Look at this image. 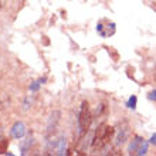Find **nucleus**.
I'll use <instances>...</instances> for the list:
<instances>
[{"label":"nucleus","instance_id":"1","mask_svg":"<svg viewBox=\"0 0 156 156\" xmlns=\"http://www.w3.org/2000/svg\"><path fill=\"white\" fill-rule=\"evenodd\" d=\"M114 135H115V128L108 126L105 123H101L97 128L94 139H92V146H91L92 152H97V151H101L102 148H105Z\"/></svg>","mask_w":156,"mask_h":156},{"label":"nucleus","instance_id":"2","mask_svg":"<svg viewBox=\"0 0 156 156\" xmlns=\"http://www.w3.org/2000/svg\"><path fill=\"white\" fill-rule=\"evenodd\" d=\"M91 122H92V115L90 111V104L84 101L81 104V109H80V115H78V129H80V138L84 136L88 132Z\"/></svg>","mask_w":156,"mask_h":156},{"label":"nucleus","instance_id":"3","mask_svg":"<svg viewBox=\"0 0 156 156\" xmlns=\"http://www.w3.org/2000/svg\"><path fill=\"white\" fill-rule=\"evenodd\" d=\"M60 118H61V112L60 111L51 112V115H50V118H48V122H47V136L55 133L58 122H60Z\"/></svg>","mask_w":156,"mask_h":156},{"label":"nucleus","instance_id":"4","mask_svg":"<svg viewBox=\"0 0 156 156\" xmlns=\"http://www.w3.org/2000/svg\"><path fill=\"white\" fill-rule=\"evenodd\" d=\"M97 31H98L102 37H109V36H112V34L115 33V23L107 20V26L104 27L102 23L99 21L98 26H97Z\"/></svg>","mask_w":156,"mask_h":156},{"label":"nucleus","instance_id":"5","mask_svg":"<svg viewBox=\"0 0 156 156\" xmlns=\"http://www.w3.org/2000/svg\"><path fill=\"white\" fill-rule=\"evenodd\" d=\"M128 136H129V126L126 123H122L118 129V133H116V139H115V144L118 146L123 145L125 142L128 140Z\"/></svg>","mask_w":156,"mask_h":156},{"label":"nucleus","instance_id":"6","mask_svg":"<svg viewBox=\"0 0 156 156\" xmlns=\"http://www.w3.org/2000/svg\"><path fill=\"white\" fill-rule=\"evenodd\" d=\"M26 135V125L20 121H17L12 126V136L14 139H21Z\"/></svg>","mask_w":156,"mask_h":156},{"label":"nucleus","instance_id":"7","mask_svg":"<svg viewBox=\"0 0 156 156\" xmlns=\"http://www.w3.org/2000/svg\"><path fill=\"white\" fill-rule=\"evenodd\" d=\"M144 138L139 135L133 136V139H132V142L129 144V148H128V153L129 155H136V152H138V149H139V146L142 145V142H144Z\"/></svg>","mask_w":156,"mask_h":156},{"label":"nucleus","instance_id":"8","mask_svg":"<svg viewBox=\"0 0 156 156\" xmlns=\"http://www.w3.org/2000/svg\"><path fill=\"white\" fill-rule=\"evenodd\" d=\"M66 148H67V140L66 138H61L55 142V149H57V155H64L66 153Z\"/></svg>","mask_w":156,"mask_h":156},{"label":"nucleus","instance_id":"9","mask_svg":"<svg viewBox=\"0 0 156 156\" xmlns=\"http://www.w3.org/2000/svg\"><path fill=\"white\" fill-rule=\"evenodd\" d=\"M7 148H9V139L4 136H0V155L7 153Z\"/></svg>","mask_w":156,"mask_h":156},{"label":"nucleus","instance_id":"10","mask_svg":"<svg viewBox=\"0 0 156 156\" xmlns=\"http://www.w3.org/2000/svg\"><path fill=\"white\" fill-rule=\"evenodd\" d=\"M33 144H34V138H33V136H29V138L26 139V142L23 144V146H21V153L24 155V153L27 152V149H29Z\"/></svg>","mask_w":156,"mask_h":156},{"label":"nucleus","instance_id":"11","mask_svg":"<svg viewBox=\"0 0 156 156\" xmlns=\"http://www.w3.org/2000/svg\"><path fill=\"white\" fill-rule=\"evenodd\" d=\"M148 142H142V145L139 146V149H138V152H136V155H139V156H142V155H146L148 153Z\"/></svg>","mask_w":156,"mask_h":156},{"label":"nucleus","instance_id":"12","mask_svg":"<svg viewBox=\"0 0 156 156\" xmlns=\"http://www.w3.org/2000/svg\"><path fill=\"white\" fill-rule=\"evenodd\" d=\"M136 102H138V98H136V95H132L131 98L128 99L126 107L129 108V109H135V108H136Z\"/></svg>","mask_w":156,"mask_h":156},{"label":"nucleus","instance_id":"13","mask_svg":"<svg viewBox=\"0 0 156 156\" xmlns=\"http://www.w3.org/2000/svg\"><path fill=\"white\" fill-rule=\"evenodd\" d=\"M40 82L38 81H36V82H33L31 85H30V91H38V88H40Z\"/></svg>","mask_w":156,"mask_h":156},{"label":"nucleus","instance_id":"14","mask_svg":"<svg viewBox=\"0 0 156 156\" xmlns=\"http://www.w3.org/2000/svg\"><path fill=\"white\" fill-rule=\"evenodd\" d=\"M149 99H152V101H156V90H153V91H151L149 92Z\"/></svg>","mask_w":156,"mask_h":156},{"label":"nucleus","instance_id":"15","mask_svg":"<svg viewBox=\"0 0 156 156\" xmlns=\"http://www.w3.org/2000/svg\"><path fill=\"white\" fill-rule=\"evenodd\" d=\"M151 144L156 146V133H153V135L151 136Z\"/></svg>","mask_w":156,"mask_h":156},{"label":"nucleus","instance_id":"16","mask_svg":"<svg viewBox=\"0 0 156 156\" xmlns=\"http://www.w3.org/2000/svg\"><path fill=\"white\" fill-rule=\"evenodd\" d=\"M0 9H2V0H0Z\"/></svg>","mask_w":156,"mask_h":156}]
</instances>
